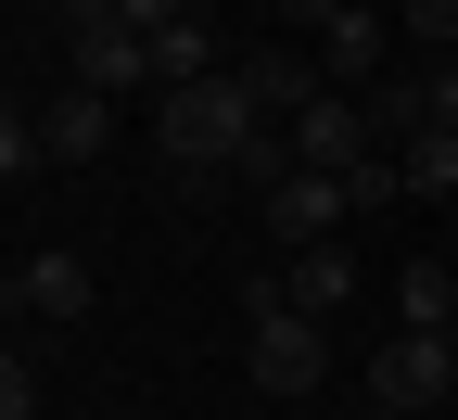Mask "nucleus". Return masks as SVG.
<instances>
[{"label":"nucleus","mask_w":458,"mask_h":420,"mask_svg":"<svg viewBox=\"0 0 458 420\" xmlns=\"http://www.w3.org/2000/svg\"><path fill=\"white\" fill-rule=\"evenodd\" d=\"M394 166H408V192H420V204H458V128H420Z\"/></svg>","instance_id":"f8f14e48"},{"label":"nucleus","mask_w":458,"mask_h":420,"mask_svg":"<svg viewBox=\"0 0 458 420\" xmlns=\"http://www.w3.org/2000/svg\"><path fill=\"white\" fill-rule=\"evenodd\" d=\"M408 26H420L433 51H458V0H408Z\"/></svg>","instance_id":"dca6fc26"},{"label":"nucleus","mask_w":458,"mask_h":420,"mask_svg":"<svg viewBox=\"0 0 458 420\" xmlns=\"http://www.w3.org/2000/svg\"><path fill=\"white\" fill-rule=\"evenodd\" d=\"M242 90H255V102H267V115H306V102H318V90H331V77H318V64H306V51H280V39H267V51H242Z\"/></svg>","instance_id":"9d476101"},{"label":"nucleus","mask_w":458,"mask_h":420,"mask_svg":"<svg viewBox=\"0 0 458 420\" xmlns=\"http://www.w3.org/2000/svg\"><path fill=\"white\" fill-rule=\"evenodd\" d=\"M51 166V128H38V102H13L0 115V178H38Z\"/></svg>","instance_id":"4468645a"},{"label":"nucleus","mask_w":458,"mask_h":420,"mask_svg":"<svg viewBox=\"0 0 458 420\" xmlns=\"http://www.w3.org/2000/svg\"><path fill=\"white\" fill-rule=\"evenodd\" d=\"M128 26H140V39H165V26H191V0H128Z\"/></svg>","instance_id":"f3484780"},{"label":"nucleus","mask_w":458,"mask_h":420,"mask_svg":"<svg viewBox=\"0 0 458 420\" xmlns=\"http://www.w3.org/2000/svg\"><path fill=\"white\" fill-rule=\"evenodd\" d=\"M38 128H51V166H89V153L114 141V90H77V77H64V90L38 102Z\"/></svg>","instance_id":"6e6552de"},{"label":"nucleus","mask_w":458,"mask_h":420,"mask_svg":"<svg viewBox=\"0 0 458 420\" xmlns=\"http://www.w3.org/2000/svg\"><path fill=\"white\" fill-rule=\"evenodd\" d=\"M89 255H64V243H51V255H26L13 268V319H89Z\"/></svg>","instance_id":"0eeeda50"},{"label":"nucleus","mask_w":458,"mask_h":420,"mask_svg":"<svg viewBox=\"0 0 458 420\" xmlns=\"http://www.w3.org/2000/svg\"><path fill=\"white\" fill-rule=\"evenodd\" d=\"M394 306H408V331H458V268H445V255H420L408 280H394Z\"/></svg>","instance_id":"9b49d317"},{"label":"nucleus","mask_w":458,"mask_h":420,"mask_svg":"<svg viewBox=\"0 0 458 420\" xmlns=\"http://www.w3.org/2000/svg\"><path fill=\"white\" fill-rule=\"evenodd\" d=\"M242 370H255V395H306L331 370V319H306L280 280H255L242 293Z\"/></svg>","instance_id":"f03ea898"},{"label":"nucleus","mask_w":458,"mask_h":420,"mask_svg":"<svg viewBox=\"0 0 458 420\" xmlns=\"http://www.w3.org/2000/svg\"><path fill=\"white\" fill-rule=\"evenodd\" d=\"M191 77H216V39H204V13L153 39V90H191Z\"/></svg>","instance_id":"ddd939ff"},{"label":"nucleus","mask_w":458,"mask_h":420,"mask_svg":"<svg viewBox=\"0 0 458 420\" xmlns=\"http://www.w3.org/2000/svg\"><path fill=\"white\" fill-rule=\"evenodd\" d=\"M51 13H64L77 90H153V39L128 26V0H51Z\"/></svg>","instance_id":"7ed1b4c3"},{"label":"nucleus","mask_w":458,"mask_h":420,"mask_svg":"<svg viewBox=\"0 0 458 420\" xmlns=\"http://www.w3.org/2000/svg\"><path fill=\"white\" fill-rule=\"evenodd\" d=\"M369 395L394 420H420V407H458V331H394L369 356Z\"/></svg>","instance_id":"20e7f679"},{"label":"nucleus","mask_w":458,"mask_h":420,"mask_svg":"<svg viewBox=\"0 0 458 420\" xmlns=\"http://www.w3.org/2000/svg\"><path fill=\"white\" fill-rule=\"evenodd\" d=\"M267 128V102L242 90V64H216L191 90H153V153L179 166V178H216V166H242V141Z\"/></svg>","instance_id":"f257e3e1"},{"label":"nucleus","mask_w":458,"mask_h":420,"mask_svg":"<svg viewBox=\"0 0 458 420\" xmlns=\"http://www.w3.org/2000/svg\"><path fill=\"white\" fill-rule=\"evenodd\" d=\"M369 153H382V128H369L357 90H318V102L293 115V166H331V178H344V166H369Z\"/></svg>","instance_id":"39448f33"},{"label":"nucleus","mask_w":458,"mask_h":420,"mask_svg":"<svg viewBox=\"0 0 458 420\" xmlns=\"http://www.w3.org/2000/svg\"><path fill=\"white\" fill-rule=\"evenodd\" d=\"M420 420H458V407H420Z\"/></svg>","instance_id":"6ab92c4d"},{"label":"nucleus","mask_w":458,"mask_h":420,"mask_svg":"<svg viewBox=\"0 0 458 420\" xmlns=\"http://www.w3.org/2000/svg\"><path fill=\"white\" fill-rule=\"evenodd\" d=\"M344 217H357V192H344V178L331 166H293V178H280V192H267V229H280V243H344Z\"/></svg>","instance_id":"423d86ee"},{"label":"nucleus","mask_w":458,"mask_h":420,"mask_svg":"<svg viewBox=\"0 0 458 420\" xmlns=\"http://www.w3.org/2000/svg\"><path fill=\"white\" fill-rule=\"evenodd\" d=\"M420 102H433V128H458V51H433V64H420Z\"/></svg>","instance_id":"2eb2a0df"},{"label":"nucleus","mask_w":458,"mask_h":420,"mask_svg":"<svg viewBox=\"0 0 458 420\" xmlns=\"http://www.w3.org/2000/svg\"><path fill=\"white\" fill-rule=\"evenodd\" d=\"M267 13H280V26H306V39H318V26L344 13V0H267Z\"/></svg>","instance_id":"a211bd4d"},{"label":"nucleus","mask_w":458,"mask_h":420,"mask_svg":"<svg viewBox=\"0 0 458 420\" xmlns=\"http://www.w3.org/2000/svg\"><path fill=\"white\" fill-rule=\"evenodd\" d=\"M280 293H293L306 319H344V306H357V255H344V243H306L293 268H280Z\"/></svg>","instance_id":"1a4fd4ad"}]
</instances>
